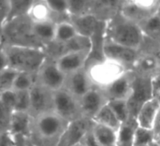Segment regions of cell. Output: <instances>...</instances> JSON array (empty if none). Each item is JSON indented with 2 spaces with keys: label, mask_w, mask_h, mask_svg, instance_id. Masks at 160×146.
I'll return each mask as SVG.
<instances>
[{
  "label": "cell",
  "mask_w": 160,
  "mask_h": 146,
  "mask_svg": "<svg viewBox=\"0 0 160 146\" xmlns=\"http://www.w3.org/2000/svg\"><path fill=\"white\" fill-rule=\"evenodd\" d=\"M19 72L8 67L0 72V92L13 89V84Z\"/></svg>",
  "instance_id": "obj_33"
},
{
  "label": "cell",
  "mask_w": 160,
  "mask_h": 146,
  "mask_svg": "<svg viewBox=\"0 0 160 146\" xmlns=\"http://www.w3.org/2000/svg\"><path fill=\"white\" fill-rule=\"evenodd\" d=\"M81 142L83 144H84L86 146H101L96 142V140L94 138L92 132V130L87 133V134L84 136V138L81 141Z\"/></svg>",
  "instance_id": "obj_42"
},
{
  "label": "cell",
  "mask_w": 160,
  "mask_h": 146,
  "mask_svg": "<svg viewBox=\"0 0 160 146\" xmlns=\"http://www.w3.org/2000/svg\"><path fill=\"white\" fill-rule=\"evenodd\" d=\"M2 46L29 47L44 49L33 31V22L28 16L17 17L6 22L2 29Z\"/></svg>",
  "instance_id": "obj_3"
},
{
  "label": "cell",
  "mask_w": 160,
  "mask_h": 146,
  "mask_svg": "<svg viewBox=\"0 0 160 146\" xmlns=\"http://www.w3.org/2000/svg\"><path fill=\"white\" fill-rule=\"evenodd\" d=\"M160 55L141 53L133 67L136 74L154 78L160 71Z\"/></svg>",
  "instance_id": "obj_16"
},
{
  "label": "cell",
  "mask_w": 160,
  "mask_h": 146,
  "mask_svg": "<svg viewBox=\"0 0 160 146\" xmlns=\"http://www.w3.org/2000/svg\"><path fill=\"white\" fill-rule=\"evenodd\" d=\"M67 75L64 74L58 67L56 62L47 58L41 68L35 74L36 82L52 92L62 88Z\"/></svg>",
  "instance_id": "obj_9"
},
{
  "label": "cell",
  "mask_w": 160,
  "mask_h": 146,
  "mask_svg": "<svg viewBox=\"0 0 160 146\" xmlns=\"http://www.w3.org/2000/svg\"><path fill=\"white\" fill-rule=\"evenodd\" d=\"M12 111L8 109L0 101V133L9 132Z\"/></svg>",
  "instance_id": "obj_36"
},
{
  "label": "cell",
  "mask_w": 160,
  "mask_h": 146,
  "mask_svg": "<svg viewBox=\"0 0 160 146\" xmlns=\"http://www.w3.org/2000/svg\"><path fill=\"white\" fill-rule=\"evenodd\" d=\"M0 146H15L14 136L10 132L0 133Z\"/></svg>",
  "instance_id": "obj_39"
},
{
  "label": "cell",
  "mask_w": 160,
  "mask_h": 146,
  "mask_svg": "<svg viewBox=\"0 0 160 146\" xmlns=\"http://www.w3.org/2000/svg\"><path fill=\"white\" fill-rule=\"evenodd\" d=\"M17 92L13 89L9 91H6L4 92H2L1 96H0V101L2 102L3 105L8 109L12 110V112L15 109L16 104H17Z\"/></svg>",
  "instance_id": "obj_37"
},
{
  "label": "cell",
  "mask_w": 160,
  "mask_h": 146,
  "mask_svg": "<svg viewBox=\"0 0 160 146\" xmlns=\"http://www.w3.org/2000/svg\"><path fill=\"white\" fill-rule=\"evenodd\" d=\"M105 39L138 50L143 42L144 34L138 24L127 19L120 12L106 22Z\"/></svg>",
  "instance_id": "obj_2"
},
{
  "label": "cell",
  "mask_w": 160,
  "mask_h": 146,
  "mask_svg": "<svg viewBox=\"0 0 160 146\" xmlns=\"http://www.w3.org/2000/svg\"><path fill=\"white\" fill-rule=\"evenodd\" d=\"M152 81L153 78L136 74L134 73L131 94L127 101L130 116L131 117L136 118L142 106L154 98Z\"/></svg>",
  "instance_id": "obj_6"
},
{
  "label": "cell",
  "mask_w": 160,
  "mask_h": 146,
  "mask_svg": "<svg viewBox=\"0 0 160 146\" xmlns=\"http://www.w3.org/2000/svg\"><path fill=\"white\" fill-rule=\"evenodd\" d=\"M103 52L105 58L122 64L128 70H133V67L139 56V51L138 49L118 45L106 41V39Z\"/></svg>",
  "instance_id": "obj_11"
},
{
  "label": "cell",
  "mask_w": 160,
  "mask_h": 146,
  "mask_svg": "<svg viewBox=\"0 0 160 146\" xmlns=\"http://www.w3.org/2000/svg\"><path fill=\"white\" fill-rule=\"evenodd\" d=\"M9 67V61L4 49L0 47V72Z\"/></svg>",
  "instance_id": "obj_43"
},
{
  "label": "cell",
  "mask_w": 160,
  "mask_h": 146,
  "mask_svg": "<svg viewBox=\"0 0 160 146\" xmlns=\"http://www.w3.org/2000/svg\"><path fill=\"white\" fill-rule=\"evenodd\" d=\"M32 117L28 112L13 111L10 121L9 132L12 135H23L30 137Z\"/></svg>",
  "instance_id": "obj_20"
},
{
  "label": "cell",
  "mask_w": 160,
  "mask_h": 146,
  "mask_svg": "<svg viewBox=\"0 0 160 146\" xmlns=\"http://www.w3.org/2000/svg\"><path fill=\"white\" fill-rule=\"evenodd\" d=\"M17 104L14 111L29 113L30 107H31L30 91H20V92H17Z\"/></svg>",
  "instance_id": "obj_35"
},
{
  "label": "cell",
  "mask_w": 160,
  "mask_h": 146,
  "mask_svg": "<svg viewBox=\"0 0 160 146\" xmlns=\"http://www.w3.org/2000/svg\"><path fill=\"white\" fill-rule=\"evenodd\" d=\"M155 134L152 130L138 127L134 136V146H150L154 143Z\"/></svg>",
  "instance_id": "obj_34"
},
{
  "label": "cell",
  "mask_w": 160,
  "mask_h": 146,
  "mask_svg": "<svg viewBox=\"0 0 160 146\" xmlns=\"http://www.w3.org/2000/svg\"><path fill=\"white\" fill-rule=\"evenodd\" d=\"M34 23L52 21V13L50 10L46 0H34L28 14Z\"/></svg>",
  "instance_id": "obj_24"
},
{
  "label": "cell",
  "mask_w": 160,
  "mask_h": 146,
  "mask_svg": "<svg viewBox=\"0 0 160 146\" xmlns=\"http://www.w3.org/2000/svg\"><path fill=\"white\" fill-rule=\"evenodd\" d=\"M0 96H1V92H0Z\"/></svg>",
  "instance_id": "obj_50"
},
{
  "label": "cell",
  "mask_w": 160,
  "mask_h": 146,
  "mask_svg": "<svg viewBox=\"0 0 160 146\" xmlns=\"http://www.w3.org/2000/svg\"><path fill=\"white\" fill-rule=\"evenodd\" d=\"M144 35L160 44V17L158 13L139 24Z\"/></svg>",
  "instance_id": "obj_26"
},
{
  "label": "cell",
  "mask_w": 160,
  "mask_h": 146,
  "mask_svg": "<svg viewBox=\"0 0 160 146\" xmlns=\"http://www.w3.org/2000/svg\"><path fill=\"white\" fill-rule=\"evenodd\" d=\"M92 120L95 123L105 125V126H107L112 129L117 130V131L121 124L120 120H118L117 116L115 115L113 111L108 104L103 106L102 109L98 113V114L94 117Z\"/></svg>",
  "instance_id": "obj_27"
},
{
  "label": "cell",
  "mask_w": 160,
  "mask_h": 146,
  "mask_svg": "<svg viewBox=\"0 0 160 146\" xmlns=\"http://www.w3.org/2000/svg\"><path fill=\"white\" fill-rule=\"evenodd\" d=\"M160 109V103L156 98H152L145 103L139 110L136 120L139 127L152 130L156 116Z\"/></svg>",
  "instance_id": "obj_19"
},
{
  "label": "cell",
  "mask_w": 160,
  "mask_h": 146,
  "mask_svg": "<svg viewBox=\"0 0 160 146\" xmlns=\"http://www.w3.org/2000/svg\"><path fill=\"white\" fill-rule=\"evenodd\" d=\"M56 23L52 21L33 23V31L38 40L44 45H47L55 40Z\"/></svg>",
  "instance_id": "obj_25"
},
{
  "label": "cell",
  "mask_w": 160,
  "mask_h": 146,
  "mask_svg": "<svg viewBox=\"0 0 160 146\" xmlns=\"http://www.w3.org/2000/svg\"><path fill=\"white\" fill-rule=\"evenodd\" d=\"M53 92L35 82L30 90L31 107L29 113L32 117L53 111Z\"/></svg>",
  "instance_id": "obj_10"
},
{
  "label": "cell",
  "mask_w": 160,
  "mask_h": 146,
  "mask_svg": "<svg viewBox=\"0 0 160 146\" xmlns=\"http://www.w3.org/2000/svg\"><path fill=\"white\" fill-rule=\"evenodd\" d=\"M8 61L9 67L18 72L36 74L44 63L47 56L43 49L29 47L2 45Z\"/></svg>",
  "instance_id": "obj_4"
},
{
  "label": "cell",
  "mask_w": 160,
  "mask_h": 146,
  "mask_svg": "<svg viewBox=\"0 0 160 146\" xmlns=\"http://www.w3.org/2000/svg\"><path fill=\"white\" fill-rule=\"evenodd\" d=\"M93 123V120L85 117L69 122L58 146H74L81 143L87 133L92 130Z\"/></svg>",
  "instance_id": "obj_12"
},
{
  "label": "cell",
  "mask_w": 160,
  "mask_h": 146,
  "mask_svg": "<svg viewBox=\"0 0 160 146\" xmlns=\"http://www.w3.org/2000/svg\"><path fill=\"white\" fill-rule=\"evenodd\" d=\"M92 132L96 142L101 146H117V130L94 122Z\"/></svg>",
  "instance_id": "obj_23"
},
{
  "label": "cell",
  "mask_w": 160,
  "mask_h": 146,
  "mask_svg": "<svg viewBox=\"0 0 160 146\" xmlns=\"http://www.w3.org/2000/svg\"><path fill=\"white\" fill-rule=\"evenodd\" d=\"M138 124L136 118L130 117L117 130V146H134V136Z\"/></svg>",
  "instance_id": "obj_22"
},
{
  "label": "cell",
  "mask_w": 160,
  "mask_h": 146,
  "mask_svg": "<svg viewBox=\"0 0 160 146\" xmlns=\"http://www.w3.org/2000/svg\"><path fill=\"white\" fill-rule=\"evenodd\" d=\"M86 73L94 88L104 90L116 80L128 71L122 64L109 59H104L85 67Z\"/></svg>",
  "instance_id": "obj_5"
},
{
  "label": "cell",
  "mask_w": 160,
  "mask_h": 146,
  "mask_svg": "<svg viewBox=\"0 0 160 146\" xmlns=\"http://www.w3.org/2000/svg\"><path fill=\"white\" fill-rule=\"evenodd\" d=\"M9 12V0H0V34Z\"/></svg>",
  "instance_id": "obj_38"
},
{
  "label": "cell",
  "mask_w": 160,
  "mask_h": 146,
  "mask_svg": "<svg viewBox=\"0 0 160 146\" xmlns=\"http://www.w3.org/2000/svg\"><path fill=\"white\" fill-rule=\"evenodd\" d=\"M109 100L102 89L92 88L80 98L83 117L93 120Z\"/></svg>",
  "instance_id": "obj_13"
},
{
  "label": "cell",
  "mask_w": 160,
  "mask_h": 146,
  "mask_svg": "<svg viewBox=\"0 0 160 146\" xmlns=\"http://www.w3.org/2000/svg\"><path fill=\"white\" fill-rule=\"evenodd\" d=\"M2 46V36L1 34H0V47Z\"/></svg>",
  "instance_id": "obj_48"
},
{
  "label": "cell",
  "mask_w": 160,
  "mask_h": 146,
  "mask_svg": "<svg viewBox=\"0 0 160 146\" xmlns=\"http://www.w3.org/2000/svg\"><path fill=\"white\" fill-rule=\"evenodd\" d=\"M123 1H93L92 14L100 21L107 22L120 12Z\"/></svg>",
  "instance_id": "obj_18"
},
{
  "label": "cell",
  "mask_w": 160,
  "mask_h": 146,
  "mask_svg": "<svg viewBox=\"0 0 160 146\" xmlns=\"http://www.w3.org/2000/svg\"><path fill=\"white\" fill-rule=\"evenodd\" d=\"M34 0H25V1H20V0H9V12L8 14L6 22L12 20V19L17 18V17L28 16L30 9L32 6Z\"/></svg>",
  "instance_id": "obj_28"
},
{
  "label": "cell",
  "mask_w": 160,
  "mask_h": 146,
  "mask_svg": "<svg viewBox=\"0 0 160 146\" xmlns=\"http://www.w3.org/2000/svg\"></svg>",
  "instance_id": "obj_51"
},
{
  "label": "cell",
  "mask_w": 160,
  "mask_h": 146,
  "mask_svg": "<svg viewBox=\"0 0 160 146\" xmlns=\"http://www.w3.org/2000/svg\"><path fill=\"white\" fill-rule=\"evenodd\" d=\"M150 146H160V145H158V144H156V143H153L152 145H151Z\"/></svg>",
  "instance_id": "obj_47"
},
{
  "label": "cell",
  "mask_w": 160,
  "mask_h": 146,
  "mask_svg": "<svg viewBox=\"0 0 160 146\" xmlns=\"http://www.w3.org/2000/svg\"><path fill=\"white\" fill-rule=\"evenodd\" d=\"M70 22L79 35L90 38L96 31L100 20L92 14H88L81 17H70Z\"/></svg>",
  "instance_id": "obj_21"
},
{
  "label": "cell",
  "mask_w": 160,
  "mask_h": 146,
  "mask_svg": "<svg viewBox=\"0 0 160 146\" xmlns=\"http://www.w3.org/2000/svg\"><path fill=\"white\" fill-rule=\"evenodd\" d=\"M68 123L54 111L32 117L30 140L35 146H58Z\"/></svg>",
  "instance_id": "obj_1"
},
{
  "label": "cell",
  "mask_w": 160,
  "mask_h": 146,
  "mask_svg": "<svg viewBox=\"0 0 160 146\" xmlns=\"http://www.w3.org/2000/svg\"><path fill=\"white\" fill-rule=\"evenodd\" d=\"M107 104L121 123L127 121L131 117L128 103L125 100H111L108 102Z\"/></svg>",
  "instance_id": "obj_32"
},
{
  "label": "cell",
  "mask_w": 160,
  "mask_h": 146,
  "mask_svg": "<svg viewBox=\"0 0 160 146\" xmlns=\"http://www.w3.org/2000/svg\"><path fill=\"white\" fill-rule=\"evenodd\" d=\"M90 50L73 52L63 55L56 61L58 67L66 75L85 68Z\"/></svg>",
  "instance_id": "obj_15"
},
{
  "label": "cell",
  "mask_w": 160,
  "mask_h": 146,
  "mask_svg": "<svg viewBox=\"0 0 160 146\" xmlns=\"http://www.w3.org/2000/svg\"><path fill=\"white\" fill-rule=\"evenodd\" d=\"M69 3V13L70 17H81V16L92 14V3L93 1H71L68 0Z\"/></svg>",
  "instance_id": "obj_30"
},
{
  "label": "cell",
  "mask_w": 160,
  "mask_h": 146,
  "mask_svg": "<svg viewBox=\"0 0 160 146\" xmlns=\"http://www.w3.org/2000/svg\"><path fill=\"white\" fill-rule=\"evenodd\" d=\"M63 88L73 95L81 98L93 86L91 84L85 69H83L67 75Z\"/></svg>",
  "instance_id": "obj_17"
},
{
  "label": "cell",
  "mask_w": 160,
  "mask_h": 146,
  "mask_svg": "<svg viewBox=\"0 0 160 146\" xmlns=\"http://www.w3.org/2000/svg\"><path fill=\"white\" fill-rule=\"evenodd\" d=\"M152 131L154 132L155 135L160 133V109L159 113H158L157 116H156V120H155L154 125H153Z\"/></svg>",
  "instance_id": "obj_44"
},
{
  "label": "cell",
  "mask_w": 160,
  "mask_h": 146,
  "mask_svg": "<svg viewBox=\"0 0 160 146\" xmlns=\"http://www.w3.org/2000/svg\"><path fill=\"white\" fill-rule=\"evenodd\" d=\"M160 0L123 1L120 13L124 17L137 24L157 13Z\"/></svg>",
  "instance_id": "obj_8"
},
{
  "label": "cell",
  "mask_w": 160,
  "mask_h": 146,
  "mask_svg": "<svg viewBox=\"0 0 160 146\" xmlns=\"http://www.w3.org/2000/svg\"><path fill=\"white\" fill-rule=\"evenodd\" d=\"M134 78V72L132 70H128L118 79L116 80L109 87L102 90L108 100L128 101L131 94Z\"/></svg>",
  "instance_id": "obj_14"
},
{
  "label": "cell",
  "mask_w": 160,
  "mask_h": 146,
  "mask_svg": "<svg viewBox=\"0 0 160 146\" xmlns=\"http://www.w3.org/2000/svg\"><path fill=\"white\" fill-rule=\"evenodd\" d=\"M154 143L158 144V145H160V133H159V134H156V135H155Z\"/></svg>",
  "instance_id": "obj_45"
},
{
  "label": "cell",
  "mask_w": 160,
  "mask_h": 146,
  "mask_svg": "<svg viewBox=\"0 0 160 146\" xmlns=\"http://www.w3.org/2000/svg\"><path fill=\"white\" fill-rule=\"evenodd\" d=\"M53 111L67 122L83 117L80 98L64 88L53 92Z\"/></svg>",
  "instance_id": "obj_7"
},
{
  "label": "cell",
  "mask_w": 160,
  "mask_h": 146,
  "mask_svg": "<svg viewBox=\"0 0 160 146\" xmlns=\"http://www.w3.org/2000/svg\"><path fill=\"white\" fill-rule=\"evenodd\" d=\"M78 34V32L71 22H62L56 24V36L54 41L59 43H65L73 39Z\"/></svg>",
  "instance_id": "obj_29"
},
{
  "label": "cell",
  "mask_w": 160,
  "mask_h": 146,
  "mask_svg": "<svg viewBox=\"0 0 160 146\" xmlns=\"http://www.w3.org/2000/svg\"><path fill=\"white\" fill-rule=\"evenodd\" d=\"M35 82V74H31L26 72H19L14 82L13 90L17 92L30 91Z\"/></svg>",
  "instance_id": "obj_31"
},
{
  "label": "cell",
  "mask_w": 160,
  "mask_h": 146,
  "mask_svg": "<svg viewBox=\"0 0 160 146\" xmlns=\"http://www.w3.org/2000/svg\"><path fill=\"white\" fill-rule=\"evenodd\" d=\"M153 95L154 98H157L160 103V71L153 78Z\"/></svg>",
  "instance_id": "obj_41"
},
{
  "label": "cell",
  "mask_w": 160,
  "mask_h": 146,
  "mask_svg": "<svg viewBox=\"0 0 160 146\" xmlns=\"http://www.w3.org/2000/svg\"><path fill=\"white\" fill-rule=\"evenodd\" d=\"M15 146H35L31 142L29 138L23 135H14Z\"/></svg>",
  "instance_id": "obj_40"
},
{
  "label": "cell",
  "mask_w": 160,
  "mask_h": 146,
  "mask_svg": "<svg viewBox=\"0 0 160 146\" xmlns=\"http://www.w3.org/2000/svg\"><path fill=\"white\" fill-rule=\"evenodd\" d=\"M157 13H158V15H159V17H160V6H159V9H158V12H157Z\"/></svg>",
  "instance_id": "obj_49"
},
{
  "label": "cell",
  "mask_w": 160,
  "mask_h": 146,
  "mask_svg": "<svg viewBox=\"0 0 160 146\" xmlns=\"http://www.w3.org/2000/svg\"><path fill=\"white\" fill-rule=\"evenodd\" d=\"M74 146H86L85 145H84V144H83L82 142H81V143H78V144H77L76 145H74Z\"/></svg>",
  "instance_id": "obj_46"
}]
</instances>
